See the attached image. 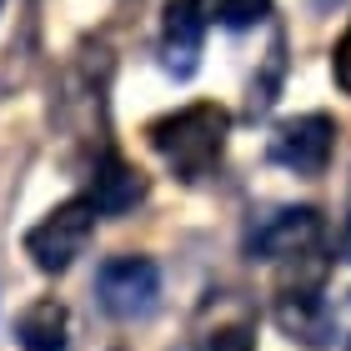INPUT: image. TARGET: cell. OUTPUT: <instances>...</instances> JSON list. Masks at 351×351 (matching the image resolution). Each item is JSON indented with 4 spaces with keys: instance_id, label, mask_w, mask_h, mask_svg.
Returning a JSON list of instances; mask_svg holds the SVG:
<instances>
[{
    "instance_id": "cell-1",
    "label": "cell",
    "mask_w": 351,
    "mask_h": 351,
    "mask_svg": "<svg viewBox=\"0 0 351 351\" xmlns=\"http://www.w3.org/2000/svg\"><path fill=\"white\" fill-rule=\"evenodd\" d=\"M146 136L181 181H201V176H211V166L221 161V151H226L231 110L216 106V101H196V106H181V110H171V116L151 121Z\"/></svg>"
},
{
    "instance_id": "cell-2",
    "label": "cell",
    "mask_w": 351,
    "mask_h": 351,
    "mask_svg": "<svg viewBox=\"0 0 351 351\" xmlns=\"http://www.w3.org/2000/svg\"><path fill=\"white\" fill-rule=\"evenodd\" d=\"M95 216L101 211L90 206V196H75L66 206H56L40 226H30L25 231V256L36 261V271H45V276L71 271L75 256H86V246L95 236Z\"/></svg>"
},
{
    "instance_id": "cell-3",
    "label": "cell",
    "mask_w": 351,
    "mask_h": 351,
    "mask_svg": "<svg viewBox=\"0 0 351 351\" xmlns=\"http://www.w3.org/2000/svg\"><path fill=\"white\" fill-rule=\"evenodd\" d=\"M95 296L116 322H146L161 306V271L151 256H110L95 276Z\"/></svg>"
},
{
    "instance_id": "cell-4",
    "label": "cell",
    "mask_w": 351,
    "mask_h": 351,
    "mask_svg": "<svg viewBox=\"0 0 351 351\" xmlns=\"http://www.w3.org/2000/svg\"><path fill=\"white\" fill-rule=\"evenodd\" d=\"M271 161L286 166L291 176H326L331 151H337V121L326 110H306V116H291L271 131Z\"/></svg>"
},
{
    "instance_id": "cell-5",
    "label": "cell",
    "mask_w": 351,
    "mask_h": 351,
    "mask_svg": "<svg viewBox=\"0 0 351 351\" xmlns=\"http://www.w3.org/2000/svg\"><path fill=\"white\" fill-rule=\"evenodd\" d=\"M326 236V221L316 206H281V211L261 216L246 236L251 261H286V256H311Z\"/></svg>"
},
{
    "instance_id": "cell-6",
    "label": "cell",
    "mask_w": 351,
    "mask_h": 351,
    "mask_svg": "<svg viewBox=\"0 0 351 351\" xmlns=\"http://www.w3.org/2000/svg\"><path fill=\"white\" fill-rule=\"evenodd\" d=\"M201 40H206V15L196 0H171L161 21V66L176 81H191L201 66Z\"/></svg>"
},
{
    "instance_id": "cell-7",
    "label": "cell",
    "mask_w": 351,
    "mask_h": 351,
    "mask_svg": "<svg viewBox=\"0 0 351 351\" xmlns=\"http://www.w3.org/2000/svg\"><path fill=\"white\" fill-rule=\"evenodd\" d=\"M141 201H146V176L136 166H125L121 156H106V161L95 166V181H90V206L101 216H125V211H136Z\"/></svg>"
},
{
    "instance_id": "cell-8",
    "label": "cell",
    "mask_w": 351,
    "mask_h": 351,
    "mask_svg": "<svg viewBox=\"0 0 351 351\" xmlns=\"http://www.w3.org/2000/svg\"><path fill=\"white\" fill-rule=\"evenodd\" d=\"M276 326H281L291 341L326 346V337H331V311H326V301L316 296V291L296 286V291H281V296H276Z\"/></svg>"
},
{
    "instance_id": "cell-9",
    "label": "cell",
    "mask_w": 351,
    "mask_h": 351,
    "mask_svg": "<svg viewBox=\"0 0 351 351\" xmlns=\"http://www.w3.org/2000/svg\"><path fill=\"white\" fill-rule=\"evenodd\" d=\"M66 326H71L66 306L45 296V301H36V306H25L15 337H21V351H66Z\"/></svg>"
},
{
    "instance_id": "cell-10",
    "label": "cell",
    "mask_w": 351,
    "mask_h": 351,
    "mask_svg": "<svg viewBox=\"0 0 351 351\" xmlns=\"http://www.w3.org/2000/svg\"><path fill=\"white\" fill-rule=\"evenodd\" d=\"M206 21H216V25H226V30H246V25H256L266 21V10H271V0H196Z\"/></svg>"
},
{
    "instance_id": "cell-11",
    "label": "cell",
    "mask_w": 351,
    "mask_h": 351,
    "mask_svg": "<svg viewBox=\"0 0 351 351\" xmlns=\"http://www.w3.org/2000/svg\"><path fill=\"white\" fill-rule=\"evenodd\" d=\"M331 75H337V86H341V90H351V30L341 36L337 56H331Z\"/></svg>"
},
{
    "instance_id": "cell-12",
    "label": "cell",
    "mask_w": 351,
    "mask_h": 351,
    "mask_svg": "<svg viewBox=\"0 0 351 351\" xmlns=\"http://www.w3.org/2000/svg\"><path fill=\"white\" fill-rule=\"evenodd\" d=\"M341 256L351 261V211H346V221H341Z\"/></svg>"
},
{
    "instance_id": "cell-13",
    "label": "cell",
    "mask_w": 351,
    "mask_h": 351,
    "mask_svg": "<svg viewBox=\"0 0 351 351\" xmlns=\"http://www.w3.org/2000/svg\"><path fill=\"white\" fill-rule=\"evenodd\" d=\"M346 351H351V341H346Z\"/></svg>"
}]
</instances>
